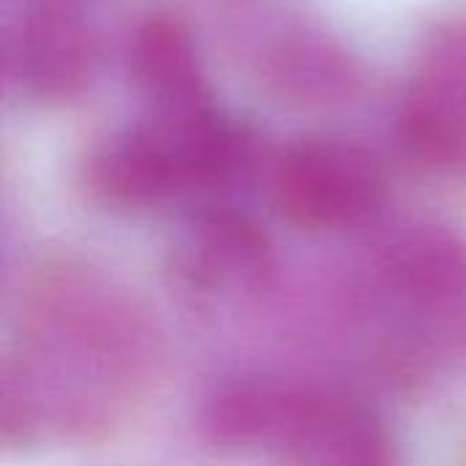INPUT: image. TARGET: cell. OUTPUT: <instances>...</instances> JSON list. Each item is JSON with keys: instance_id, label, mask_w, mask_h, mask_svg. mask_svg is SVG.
<instances>
[{"instance_id": "obj_4", "label": "cell", "mask_w": 466, "mask_h": 466, "mask_svg": "<svg viewBox=\"0 0 466 466\" xmlns=\"http://www.w3.org/2000/svg\"><path fill=\"white\" fill-rule=\"evenodd\" d=\"M404 147L440 169L466 167V25L442 35L401 101Z\"/></svg>"}, {"instance_id": "obj_3", "label": "cell", "mask_w": 466, "mask_h": 466, "mask_svg": "<svg viewBox=\"0 0 466 466\" xmlns=\"http://www.w3.org/2000/svg\"><path fill=\"white\" fill-rule=\"evenodd\" d=\"M281 213L309 229H341L369 218L385 177L371 153L341 139H311L287 150L276 169Z\"/></svg>"}, {"instance_id": "obj_2", "label": "cell", "mask_w": 466, "mask_h": 466, "mask_svg": "<svg viewBox=\"0 0 466 466\" xmlns=\"http://www.w3.org/2000/svg\"><path fill=\"white\" fill-rule=\"evenodd\" d=\"M243 153L235 126L210 106L158 115L112 137L93 156L90 183L115 205H153L221 183L235 172Z\"/></svg>"}, {"instance_id": "obj_1", "label": "cell", "mask_w": 466, "mask_h": 466, "mask_svg": "<svg viewBox=\"0 0 466 466\" xmlns=\"http://www.w3.org/2000/svg\"><path fill=\"white\" fill-rule=\"evenodd\" d=\"M210 429L227 445H265L289 466H396L385 426L363 407L319 390L243 382L210 410Z\"/></svg>"}, {"instance_id": "obj_8", "label": "cell", "mask_w": 466, "mask_h": 466, "mask_svg": "<svg viewBox=\"0 0 466 466\" xmlns=\"http://www.w3.org/2000/svg\"><path fill=\"white\" fill-rule=\"evenodd\" d=\"M87 60V44L71 19L63 14H38L22 38V63L25 71L49 87H63L76 82Z\"/></svg>"}, {"instance_id": "obj_7", "label": "cell", "mask_w": 466, "mask_h": 466, "mask_svg": "<svg viewBox=\"0 0 466 466\" xmlns=\"http://www.w3.org/2000/svg\"><path fill=\"white\" fill-rule=\"evenodd\" d=\"M393 289L418 303H448L466 292V246L442 227H412L382 259Z\"/></svg>"}, {"instance_id": "obj_5", "label": "cell", "mask_w": 466, "mask_h": 466, "mask_svg": "<svg viewBox=\"0 0 466 466\" xmlns=\"http://www.w3.org/2000/svg\"><path fill=\"white\" fill-rule=\"evenodd\" d=\"M131 71L158 106V115H183L208 104L197 46L172 19H150L131 44Z\"/></svg>"}, {"instance_id": "obj_6", "label": "cell", "mask_w": 466, "mask_h": 466, "mask_svg": "<svg viewBox=\"0 0 466 466\" xmlns=\"http://www.w3.org/2000/svg\"><path fill=\"white\" fill-rule=\"evenodd\" d=\"M270 268L265 235L235 213H210L199 218L183 246V270L202 287H246Z\"/></svg>"}]
</instances>
